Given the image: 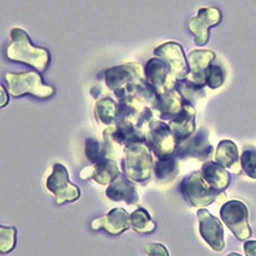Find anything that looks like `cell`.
<instances>
[{"label":"cell","mask_w":256,"mask_h":256,"mask_svg":"<svg viewBox=\"0 0 256 256\" xmlns=\"http://www.w3.org/2000/svg\"><path fill=\"white\" fill-rule=\"evenodd\" d=\"M6 54L10 61L22 62L38 72L46 70L50 60L48 50L32 44L28 34L19 28L10 30V41L6 47Z\"/></svg>","instance_id":"6da1fadb"},{"label":"cell","mask_w":256,"mask_h":256,"mask_svg":"<svg viewBox=\"0 0 256 256\" xmlns=\"http://www.w3.org/2000/svg\"><path fill=\"white\" fill-rule=\"evenodd\" d=\"M143 68L137 62H129L105 70V82L119 99L136 96L144 80Z\"/></svg>","instance_id":"7a4b0ae2"},{"label":"cell","mask_w":256,"mask_h":256,"mask_svg":"<svg viewBox=\"0 0 256 256\" xmlns=\"http://www.w3.org/2000/svg\"><path fill=\"white\" fill-rule=\"evenodd\" d=\"M122 168L128 180L134 182L141 183L150 178L154 162L144 141H135L126 146Z\"/></svg>","instance_id":"3957f363"},{"label":"cell","mask_w":256,"mask_h":256,"mask_svg":"<svg viewBox=\"0 0 256 256\" xmlns=\"http://www.w3.org/2000/svg\"><path fill=\"white\" fill-rule=\"evenodd\" d=\"M4 78L7 90L12 96L18 98L30 94L37 98L47 99L55 92L54 88L44 84L40 74L34 71L7 73Z\"/></svg>","instance_id":"277c9868"},{"label":"cell","mask_w":256,"mask_h":256,"mask_svg":"<svg viewBox=\"0 0 256 256\" xmlns=\"http://www.w3.org/2000/svg\"><path fill=\"white\" fill-rule=\"evenodd\" d=\"M181 192L192 206L200 208L226 199L224 193L217 192L208 184L201 172H194L187 178L181 184Z\"/></svg>","instance_id":"5b68a950"},{"label":"cell","mask_w":256,"mask_h":256,"mask_svg":"<svg viewBox=\"0 0 256 256\" xmlns=\"http://www.w3.org/2000/svg\"><path fill=\"white\" fill-rule=\"evenodd\" d=\"M220 214L236 238L244 241L250 238L252 232L248 222V211L244 204L238 200L227 202L222 206Z\"/></svg>","instance_id":"8992f818"},{"label":"cell","mask_w":256,"mask_h":256,"mask_svg":"<svg viewBox=\"0 0 256 256\" xmlns=\"http://www.w3.org/2000/svg\"><path fill=\"white\" fill-rule=\"evenodd\" d=\"M46 186L47 190L55 196L58 204L72 202L80 196L79 188L70 182L67 168L61 163H56L53 166L52 172L47 178Z\"/></svg>","instance_id":"52a82bcc"},{"label":"cell","mask_w":256,"mask_h":256,"mask_svg":"<svg viewBox=\"0 0 256 256\" xmlns=\"http://www.w3.org/2000/svg\"><path fill=\"white\" fill-rule=\"evenodd\" d=\"M148 144L159 160L174 158L178 143L168 125L156 120L148 124Z\"/></svg>","instance_id":"ba28073f"},{"label":"cell","mask_w":256,"mask_h":256,"mask_svg":"<svg viewBox=\"0 0 256 256\" xmlns=\"http://www.w3.org/2000/svg\"><path fill=\"white\" fill-rule=\"evenodd\" d=\"M154 54L165 62L176 82L187 79L189 68L183 47L180 44L174 41L166 42L154 50Z\"/></svg>","instance_id":"9c48e42d"},{"label":"cell","mask_w":256,"mask_h":256,"mask_svg":"<svg viewBox=\"0 0 256 256\" xmlns=\"http://www.w3.org/2000/svg\"><path fill=\"white\" fill-rule=\"evenodd\" d=\"M222 20V13L217 7L202 8L198 15L190 20L189 30L194 36L196 44L202 46L210 40V28L218 26Z\"/></svg>","instance_id":"30bf717a"},{"label":"cell","mask_w":256,"mask_h":256,"mask_svg":"<svg viewBox=\"0 0 256 256\" xmlns=\"http://www.w3.org/2000/svg\"><path fill=\"white\" fill-rule=\"evenodd\" d=\"M144 76L148 83L156 95L172 90L176 80L171 76L168 68L159 58H152L146 64Z\"/></svg>","instance_id":"8fae6325"},{"label":"cell","mask_w":256,"mask_h":256,"mask_svg":"<svg viewBox=\"0 0 256 256\" xmlns=\"http://www.w3.org/2000/svg\"><path fill=\"white\" fill-rule=\"evenodd\" d=\"M199 232L202 238L214 251H222L224 247V228L218 218L208 210L198 211Z\"/></svg>","instance_id":"7c38bea8"},{"label":"cell","mask_w":256,"mask_h":256,"mask_svg":"<svg viewBox=\"0 0 256 256\" xmlns=\"http://www.w3.org/2000/svg\"><path fill=\"white\" fill-rule=\"evenodd\" d=\"M90 226L94 230L102 229L111 236H117L130 228L131 220L129 214L124 208H116L110 210L107 214L94 220Z\"/></svg>","instance_id":"4fadbf2b"},{"label":"cell","mask_w":256,"mask_h":256,"mask_svg":"<svg viewBox=\"0 0 256 256\" xmlns=\"http://www.w3.org/2000/svg\"><path fill=\"white\" fill-rule=\"evenodd\" d=\"M216 58V53L210 50H193L188 55L190 73L187 79L193 84L204 88L206 74Z\"/></svg>","instance_id":"5bb4252c"},{"label":"cell","mask_w":256,"mask_h":256,"mask_svg":"<svg viewBox=\"0 0 256 256\" xmlns=\"http://www.w3.org/2000/svg\"><path fill=\"white\" fill-rule=\"evenodd\" d=\"M195 108L189 102H184L183 110L171 120L169 128L178 144L190 138L196 128Z\"/></svg>","instance_id":"9a60e30c"},{"label":"cell","mask_w":256,"mask_h":256,"mask_svg":"<svg viewBox=\"0 0 256 256\" xmlns=\"http://www.w3.org/2000/svg\"><path fill=\"white\" fill-rule=\"evenodd\" d=\"M212 152V147L208 142V134L200 132L194 137L178 144L175 153L181 158H194L205 160L210 158Z\"/></svg>","instance_id":"2e32d148"},{"label":"cell","mask_w":256,"mask_h":256,"mask_svg":"<svg viewBox=\"0 0 256 256\" xmlns=\"http://www.w3.org/2000/svg\"><path fill=\"white\" fill-rule=\"evenodd\" d=\"M184 100L176 90H168L162 94L156 96L154 105L156 110L160 114L162 119H174L183 110Z\"/></svg>","instance_id":"e0dca14e"},{"label":"cell","mask_w":256,"mask_h":256,"mask_svg":"<svg viewBox=\"0 0 256 256\" xmlns=\"http://www.w3.org/2000/svg\"><path fill=\"white\" fill-rule=\"evenodd\" d=\"M106 196L111 201L125 202L128 205L137 204L138 201L137 190L134 183L123 176H119L106 190Z\"/></svg>","instance_id":"ac0fdd59"},{"label":"cell","mask_w":256,"mask_h":256,"mask_svg":"<svg viewBox=\"0 0 256 256\" xmlns=\"http://www.w3.org/2000/svg\"><path fill=\"white\" fill-rule=\"evenodd\" d=\"M202 175L208 184L217 192H222V190L226 189L230 183L229 172L212 162L204 163L202 169Z\"/></svg>","instance_id":"d6986e66"},{"label":"cell","mask_w":256,"mask_h":256,"mask_svg":"<svg viewBox=\"0 0 256 256\" xmlns=\"http://www.w3.org/2000/svg\"><path fill=\"white\" fill-rule=\"evenodd\" d=\"M214 162L223 168H236L240 174L238 150L230 140H222L218 144L214 154Z\"/></svg>","instance_id":"ffe728a7"},{"label":"cell","mask_w":256,"mask_h":256,"mask_svg":"<svg viewBox=\"0 0 256 256\" xmlns=\"http://www.w3.org/2000/svg\"><path fill=\"white\" fill-rule=\"evenodd\" d=\"M89 178L102 186L112 183L120 174V170L116 162L110 159H104L94 164V166H89Z\"/></svg>","instance_id":"44dd1931"},{"label":"cell","mask_w":256,"mask_h":256,"mask_svg":"<svg viewBox=\"0 0 256 256\" xmlns=\"http://www.w3.org/2000/svg\"><path fill=\"white\" fill-rule=\"evenodd\" d=\"M117 113L118 110L116 104L110 98L100 99L96 102L94 108L96 119L106 126L111 125L116 122Z\"/></svg>","instance_id":"7402d4cb"},{"label":"cell","mask_w":256,"mask_h":256,"mask_svg":"<svg viewBox=\"0 0 256 256\" xmlns=\"http://www.w3.org/2000/svg\"><path fill=\"white\" fill-rule=\"evenodd\" d=\"M132 229L140 234H150L156 230V224L152 220L148 211L140 208L130 216Z\"/></svg>","instance_id":"603a6c76"},{"label":"cell","mask_w":256,"mask_h":256,"mask_svg":"<svg viewBox=\"0 0 256 256\" xmlns=\"http://www.w3.org/2000/svg\"><path fill=\"white\" fill-rule=\"evenodd\" d=\"M112 150L108 146H102L94 138H88L84 144L86 156L90 162L96 164L104 159H108L112 156Z\"/></svg>","instance_id":"cb8c5ba5"},{"label":"cell","mask_w":256,"mask_h":256,"mask_svg":"<svg viewBox=\"0 0 256 256\" xmlns=\"http://www.w3.org/2000/svg\"><path fill=\"white\" fill-rule=\"evenodd\" d=\"M154 172L159 180L170 182L177 177L178 165L174 158L158 160L154 164Z\"/></svg>","instance_id":"d4e9b609"},{"label":"cell","mask_w":256,"mask_h":256,"mask_svg":"<svg viewBox=\"0 0 256 256\" xmlns=\"http://www.w3.org/2000/svg\"><path fill=\"white\" fill-rule=\"evenodd\" d=\"M175 88L178 92V94H180L182 98L189 104L192 101H196L204 96V88L193 84L188 80L176 83Z\"/></svg>","instance_id":"484cf974"},{"label":"cell","mask_w":256,"mask_h":256,"mask_svg":"<svg viewBox=\"0 0 256 256\" xmlns=\"http://www.w3.org/2000/svg\"><path fill=\"white\" fill-rule=\"evenodd\" d=\"M16 230L15 227L0 226V253L7 254L16 246Z\"/></svg>","instance_id":"4316f807"},{"label":"cell","mask_w":256,"mask_h":256,"mask_svg":"<svg viewBox=\"0 0 256 256\" xmlns=\"http://www.w3.org/2000/svg\"><path fill=\"white\" fill-rule=\"evenodd\" d=\"M241 164L246 174L256 180V148L245 150L241 156Z\"/></svg>","instance_id":"83f0119b"},{"label":"cell","mask_w":256,"mask_h":256,"mask_svg":"<svg viewBox=\"0 0 256 256\" xmlns=\"http://www.w3.org/2000/svg\"><path fill=\"white\" fill-rule=\"evenodd\" d=\"M224 82V71L218 65L210 66L206 74V82L208 86L212 89L220 88Z\"/></svg>","instance_id":"f1b7e54d"},{"label":"cell","mask_w":256,"mask_h":256,"mask_svg":"<svg viewBox=\"0 0 256 256\" xmlns=\"http://www.w3.org/2000/svg\"><path fill=\"white\" fill-rule=\"evenodd\" d=\"M144 252L148 256H169L166 247L158 242L144 245Z\"/></svg>","instance_id":"f546056e"},{"label":"cell","mask_w":256,"mask_h":256,"mask_svg":"<svg viewBox=\"0 0 256 256\" xmlns=\"http://www.w3.org/2000/svg\"><path fill=\"white\" fill-rule=\"evenodd\" d=\"M246 256H256V241H248L244 245Z\"/></svg>","instance_id":"4dcf8cb0"},{"label":"cell","mask_w":256,"mask_h":256,"mask_svg":"<svg viewBox=\"0 0 256 256\" xmlns=\"http://www.w3.org/2000/svg\"><path fill=\"white\" fill-rule=\"evenodd\" d=\"M10 96L6 88L0 84V108H4L9 104Z\"/></svg>","instance_id":"1f68e13d"},{"label":"cell","mask_w":256,"mask_h":256,"mask_svg":"<svg viewBox=\"0 0 256 256\" xmlns=\"http://www.w3.org/2000/svg\"><path fill=\"white\" fill-rule=\"evenodd\" d=\"M241 256V254H239L232 253V254H228V256Z\"/></svg>","instance_id":"d6a6232c"}]
</instances>
